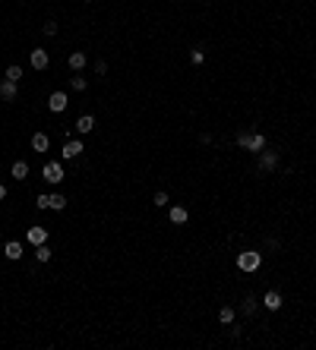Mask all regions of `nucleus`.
Masks as SVG:
<instances>
[{"mask_svg":"<svg viewBox=\"0 0 316 350\" xmlns=\"http://www.w3.org/2000/svg\"><path fill=\"white\" fill-rule=\"evenodd\" d=\"M259 265H263V253H256V250H244V253H237V268H240L244 274L259 272Z\"/></svg>","mask_w":316,"mask_h":350,"instance_id":"obj_1","label":"nucleus"},{"mask_svg":"<svg viewBox=\"0 0 316 350\" xmlns=\"http://www.w3.org/2000/svg\"><path fill=\"white\" fill-rule=\"evenodd\" d=\"M44 180H48V183H63L66 180L63 167H60L57 161H48V164H44Z\"/></svg>","mask_w":316,"mask_h":350,"instance_id":"obj_2","label":"nucleus"},{"mask_svg":"<svg viewBox=\"0 0 316 350\" xmlns=\"http://www.w3.org/2000/svg\"><path fill=\"white\" fill-rule=\"evenodd\" d=\"M29 57H32V70H48L51 57H48V51H44V48H32Z\"/></svg>","mask_w":316,"mask_h":350,"instance_id":"obj_3","label":"nucleus"},{"mask_svg":"<svg viewBox=\"0 0 316 350\" xmlns=\"http://www.w3.org/2000/svg\"><path fill=\"white\" fill-rule=\"evenodd\" d=\"M66 104H70V98H66V92H54V95L48 98V107L54 114H63L66 111Z\"/></svg>","mask_w":316,"mask_h":350,"instance_id":"obj_4","label":"nucleus"},{"mask_svg":"<svg viewBox=\"0 0 316 350\" xmlns=\"http://www.w3.org/2000/svg\"><path fill=\"white\" fill-rule=\"evenodd\" d=\"M278 167V152H259V171H275Z\"/></svg>","mask_w":316,"mask_h":350,"instance_id":"obj_5","label":"nucleus"},{"mask_svg":"<svg viewBox=\"0 0 316 350\" xmlns=\"http://www.w3.org/2000/svg\"><path fill=\"white\" fill-rule=\"evenodd\" d=\"M25 240H29L32 246H42V243H48V231H44V227H29V231H25Z\"/></svg>","mask_w":316,"mask_h":350,"instance_id":"obj_6","label":"nucleus"},{"mask_svg":"<svg viewBox=\"0 0 316 350\" xmlns=\"http://www.w3.org/2000/svg\"><path fill=\"white\" fill-rule=\"evenodd\" d=\"M19 95V89H16V82H13V79H0V98H3V101H13V98H16Z\"/></svg>","mask_w":316,"mask_h":350,"instance_id":"obj_7","label":"nucleus"},{"mask_svg":"<svg viewBox=\"0 0 316 350\" xmlns=\"http://www.w3.org/2000/svg\"><path fill=\"white\" fill-rule=\"evenodd\" d=\"M281 303H285V300H281V293H278V291H269L266 297H263V306L269 309V312H278Z\"/></svg>","mask_w":316,"mask_h":350,"instance_id":"obj_8","label":"nucleus"},{"mask_svg":"<svg viewBox=\"0 0 316 350\" xmlns=\"http://www.w3.org/2000/svg\"><path fill=\"white\" fill-rule=\"evenodd\" d=\"M60 155H63V158H66V161H73V158H79V155H83V142H79V139H70V142H66V145H63V152H60Z\"/></svg>","mask_w":316,"mask_h":350,"instance_id":"obj_9","label":"nucleus"},{"mask_svg":"<svg viewBox=\"0 0 316 350\" xmlns=\"http://www.w3.org/2000/svg\"><path fill=\"white\" fill-rule=\"evenodd\" d=\"M92 130H95V117H92V114H83V117L76 120V133L85 136V133H92Z\"/></svg>","mask_w":316,"mask_h":350,"instance_id":"obj_10","label":"nucleus"},{"mask_svg":"<svg viewBox=\"0 0 316 350\" xmlns=\"http://www.w3.org/2000/svg\"><path fill=\"white\" fill-rule=\"evenodd\" d=\"M66 63H70V70H76V73H79V70H85V63H89V57H85V51H73Z\"/></svg>","mask_w":316,"mask_h":350,"instance_id":"obj_11","label":"nucleus"},{"mask_svg":"<svg viewBox=\"0 0 316 350\" xmlns=\"http://www.w3.org/2000/svg\"><path fill=\"white\" fill-rule=\"evenodd\" d=\"M3 253H6V259H10V262H19V259H22V243H19V240H10V243L3 246Z\"/></svg>","mask_w":316,"mask_h":350,"instance_id":"obj_12","label":"nucleus"},{"mask_svg":"<svg viewBox=\"0 0 316 350\" xmlns=\"http://www.w3.org/2000/svg\"><path fill=\"white\" fill-rule=\"evenodd\" d=\"M168 218H171V224H187V218H190V212H187L184 205H174Z\"/></svg>","mask_w":316,"mask_h":350,"instance_id":"obj_13","label":"nucleus"},{"mask_svg":"<svg viewBox=\"0 0 316 350\" xmlns=\"http://www.w3.org/2000/svg\"><path fill=\"white\" fill-rule=\"evenodd\" d=\"M266 149V136H263V133H250V145H247V152H263Z\"/></svg>","mask_w":316,"mask_h":350,"instance_id":"obj_14","label":"nucleus"},{"mask_svg":"<svg viewBox=\"0 0 316 350\" xmlns=\"http://www.w3.org/2000/svg\"><path fill=\"white\" fill-rule=\"evenodd\" d=\"M10 177L13 180H25L29 177V164H25V161H16V164L10 167Z\"/></svg>","mask_w":316,"mask_h":350,"instance_id":"obj_15","label":"nucleus"},{"mask_svg":"<svg viewBox=\"0 0 316 350\" xmlns=\"http://www.w3.org/2000/svg\"><path fill=\"white\" fill-rule=\"evenodd\" d=\"M48 136H44V133H35V136H32V149L35 152H48Z\"/></svg>","mask_w":316,"mask_h":350,"instance_id":"obj_16","label":"nucleus"},{"mask_svg":"<svg viewBox=\"0 0 316 350\" xmlns=\"http://www.w3.org/2000/svg\"><path fill=\"white\" fill-rule=\"evenodd\" d=\"M51 255H54V250L48 243H42V246H35V259L38 262H51Z\"/></svg>","mask_w":316,"mask_h":350,"instance_id":"obj_17","label":"nucleus"},{"mask_svg":"<svg viewBox=\"0 0 316 350\" xmlns=\"http://www.w3.org/2000/svg\"><path fill=\"white\" fill-rule=\"evenodd\" d=\"M218 322H221V325H231V322H234V306H221L218 309Z\"/></svg>","mask_w":316,"mask_h":350,"instance_id":"obj_18","label":"nucleus"},{"mask_svg":"<svg viewBox=\"0 0 316 350\" xmlns=\"http://www.w3.org/2000/svg\"><path fill=\"white\" fill-rule=\"evenodd\" d=\"M70 89H73V92H85V89H89L85 76H70Z\"/></svg>","mask_w":316,"mask_h":350,"instance_id":"obj_19","label":"nucleus"},{"mask_svg":"<svg viewBox=\"0 0 316 350\" xmlns=\"http://www.w3.org/2000/svg\"><path fill=\"white\" fill-rule=\"evenodd\" d=\"M6 79H13V82H19V79H22V66H6Z\"/></svg>","mask_w":316,"mask_h":350,"instance_id":"obj_20","label":"nucleus"},{"mask_svg":"<svg viewBox=\"0 0 316 350\" xmlns=\"http://www.w3.org/2000/svg\"><path fill=\"white\" fill-rule=\"evenodd\" d=\"M51 208H54V212H60V208H66V199L60 196V193H54V196H51Z\"/></svg>","mask_w":316,"mask_h":350,"instance_id":"obj_21","label":"nucleus"},{"mask_svg":"<svg viewBox=\"0 0 316 350\" xmlns=\"http://www.w3.org/2000/svg\"><path fill=\"white\" fill-rule=\"evenodd\" d=\"M244 312H247V315L256 312V297H247V300H244Z\"/></svg>","mask_w":316,"mask_h":350,"instance_id":"obj_22","label":"nucleus"},{"mask_svg":"<svg viewBox=\"0 0 316 350\" xmlns=\"http://www.w3.org/2000/svg\"><path fill=\"white\" fill-rule=\"evenodd\" d=\"M190 60H193V63H196V66L203 63V60H206V54H203V48H193V51H190Z\"/></svg>","mask_w":316,"mask_h":350,"instance_id":"obj_23","label":"nucleus"},{"mask_svg":"<svg viewBox=\"0 0 316 350\" xmlns=\"http://www.w3.org/2000/svg\"><path fill=\"white\" fill-rule=\"evenodd\" d=\"M35 205H38V208H42V212H44V208H51V196H44V193H42V196H38V199H35Z\"/></svg>","mask_w":316,"mask_h":350,"instance_id":"obj_24","label":"nucleus"},{"mask_svg":"<svg viewBox=\"0 0 316 350\" xmlns=\"http://www.w3.org/2000/svg\"><path fill=\"white\" fill-rule=\"evenodd\" d=\"M237 145H240V149H247V145H250V133H237Z\"/></svg>","mask_w":316,"mask_h":350,"instance_id":"obj_25","label":"nucleus"},{"mask_svg":"<svg viewBox=\"0 0 316 350\" xmlns=\"http://www.w3.org/2000/svg\"><path fill=\"white\" fill-rule=\"evenodd\" d=\"M155 205H158V208H161V205H168V193H165V190H158V193H155Z\"/></svg>","mask_w":316,"mask_h":350,"instance_id":"obj_26","label":"nucleus"},{"mask_svg":"<svg viewBox=\"0 0 316 350\" xmlns=\"http://www.w3.org/2000/svg\"><path fill=\"white\" fill-rule=\"evenodd\" d=\"M42 32H44V35H57V22H44Z\"/></svg>","mask_w":316,"mask_h":350,"instance_id":"obj_27","label":"nucleus"},{"mask_svg":"<svg viewBox=\"0 0 316 350\" xmlns=\"http://www.w3.org/2000/svg\"><path fill=\"white\" fill-rule=\"evenodd\" d=\"M95 73H102V76L107 73V63H105V60H98V63H95Z\"/></svg>","mask_w":316,"mask_h":350,"instance_id":"obj_28","label":"nucleus"},{"mask_svg":"<svg viewBox=\"0 0 316 350\" xmlns=\"http://www.w3.org/2000/svg\"><path fill=\"white\" fill-rule=\"evenodd\" d=\"M3 199H6V186L0 183V202H3Z\"/></svg>","mask_w":316,"mask_h":350,"instance_id":"obj_29","label":"nucleus"},{"mask_svg":"<svg viewBox=\"0 0 316 350\" xmlns=\"http://www.w3.org/2000/svg\"><path fill=\"white\" fill-rule=\"evenodd\" d=\"M85 3H92V0H85Z\"/></svg>","mask_w":316,"mask_h":350,"instance_id":"obj_30","label":"nucleus"}]
</instances>
